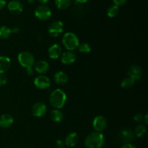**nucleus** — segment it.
Wrapping results in <instances>:
<instances>
[{"label": "nucleus", "instance_id": "f257e3e1", "mask_svg": "<svg viewBox=\"0 0 148 148\" xmlns=\"http://www.w3.org/2000/svg\"><path fill=\"white\" fill-rule=\"evenodd\" d=\"M105 144V137L101 132H93L88 134L85 140L87 148H102Z\"/></svg>", "mask_w": 148, "mask_h": 148}, {"label": "nucleus", "instance_id": "f03ea898", "mask_svg": "<svg viewBox=\"0 0 148 148\" xmlns=\"http://www.w3.org/2000/svg\"><path fill=\"white\" fill-rule=\"evenodd\" d=\"M49 101L52 106L56 109H61L64 106L66 101V95L62 90L56 89L52 91L49 96Z\"/></svg>", "mask_w": 148, "mask_h": 148}, {"label": "nucleus", "instance_id": "7ed1b4c3", "mask_svg": "<svg viewBox=\"0 0 148 148\" xmlns=\"http://www.w3.org/2000/svg\"><path fill=\"white\" fill-rule=\"evenodd\" d=\"M62 43L66 50L73 51L79 46V38L75 33L67 32L62 37Z\"/></svg>", "mask_w": 148, "mask_h": 148}, {"label": "nucleus", "instance_id": "20e7f679", "mask_svg": "<svg viewBox=\"0 0 148 148\" xmlns=\"http://www.w3.org/2000/svg\"><path fill=\"white\" fill-rule=\"evenodd\" d=\"M17 60L19 64L25 69L33 67L36 63L34 56L29 51L20 52L17 56Z\"/></svg>", "mask_w": 148, "mask_h": 148}, {"label": "nucleus", "instance_id": "39448f33", "mask_svg": "<svg viewBox=\"0 0 148 148\" xmlns=\"http://www.w3.org/2000/svg\"><path fill=\"white\" fill-rule=\"evenodd\" d=\"M34 13L35 16L38 20H42V21H47V20H50L52 14L51 10L48 6L44 5V4H42V5L36 7Z\"/></svg>", "mask_w": 148, "mask_h": 148}, {"label": "nucleus", "instance_id": "423d86ee", "mask_svg": "<svg viewBox=\"0 0 148 148\" xmlns=\"http://www.w3.org/2000/svg\"><path fill=\"white\" fill-rule=\"evenodd\" d=\"M64 31V24L62 21H54L51 23L48 28V33L51 37L56 38L60 36Z\"/></svg>", "mask_w": 148, "mask_h": 148}, {"label": "nucleus", "instance_id": "0eeeda50", "mask_svg": "<svg viewBox=\"0 0 148 148\" xmlns=\"http://www.w3.org/2000/svg\"><path fill=\"white\" fill-rule=\"evenodd\" d=\"M34 85L38 89L46 90L50 87L51 80L46 75H40L35 78Z\"/></svg>", "mask_w": 148, "mask_h": 148}, {"label": "nucleus", "instance_id": "6e6552de", "mask_svg": "<svg viewBox=\"0 0 148 148\" xmlns=\"http://www.w3.org/2000/svg\"><path fill=\"white\" fill-rule=\"evenodd\" d=\"M31 112L34 116L40 118L44 116L47 113V107L43 103L37 102L32 106Z\"/></svg>", "mask_w": 148, "mask_h": 148}, {"label": "nucleus", "instance_id": "1a4fd4ad", "mask_svg": "<svg viewBox=\"0 0 148 148\" xmlns=\"http://www.w3.org/2000/svg\"><path fill=\"white\" fill-rule=\"evenodd\" d=\"M107 120L103 116H98L95 117L92 121V127L95 130V132H102L103 130H106L107 127Z\"/></svg>", "mask_w": 148, "mask_h": 148}, {"label": "nucleus", "instance_id": "9d476101", "mask_svg": "<svg viewBox=\"0 0 148 148\" xmlns=\"http://www.w3.org/2000/svg\"><path fill=\"white\" fill-rule=\"evenodd\" d=\"M134 132L130 129H124L121 130L119 134V139L121 143L124 144L126 143H131L134 138Z\"/></svg>", "mask_w": 148, "mask_h": 148}, {"label": "nucleus", "instance_id": "9b49d317", "mask_svg": "<svg viewBox=\"0 0 148 148\" xmlns=\"http://www.w3.org/2000/svg\"><path fill=\"white\" fill-rule=\"evenodd\" d=\"M23 4L19 0H11L7 4V9L13 14H20L23 11Z\"/></svg>", "mask_w": 148, "mask_h": 148}, {"label": "nucleus", "instance_id": "f8f14e48", "mask_svg": "<svg viewBox=\"0 0 148 148\" xmlns=\"http://www.w3.org/2000/svg\"><path fill=\"white\" fill-rule=\"evenodd\" d=\"M61 61L65 65H70L76 61V54L73 51H67L62 53L61 56Z\"/></svg>", "mask_w": 148, "mask_h": 148}, {"label": "nucleus", "instance_id": "ddd939ff", "mask_svg": "<svg viewBox=\"0 0 148 148\" xmlns=\"http://www.w3.org/2000/svg\"><path fill=\"white\" fill-rule=\"evenodd\" d=\"M49 57L51 59H57L61 57L62 54V49L59 44H53L48 50Z\"/></svg>", "mask_w": 148, "mask_h": 148}, {"label": "nucleus", "instance_id": "4468645a", "mask_svg": "<svg viewBox=\"0 0 148 148\" xmlns=\"http://www.w3.org/2000/svg\"><path fill=\"white\" fill-rule=\"evenodd\" d=\"M14 123V119L11 115L4 114L0 116V127L2 129H8Z\"/></svg>", "mask_w": 148, "mask_h": 148}, {"label": "nucleus", "instance_id": "2eb2a0df", "mask_svg": "<svg viewBox=\"0 0 148 148\" xmlns=\"http://www.w3.org/2000/svg\"><path fill=\"white\" fill-rule=\"evenodd\" d=\"M129 77H131L135 80H139L141 79L142 75H143V71H142L141 67L138 65L134 64L131 66L129 69L128 71Z\"/></svg>", "mask_w": 148, "mask_h": 148}, {"label": "nucleus", "instance_id": "dca6fc26", "mask_svg": "<svg viewBox=\"0 0 148 148\" xmlns=\"http://www.w3.org/2000/svg\"><path fill=\"white\" fill-rule=\"evenodd\" d=\"M79 142V136L76 132H71L67 134L64 140L65 145L69 147H73Z\"/></svg>", "mask_w": 148, "mask_h": 148}, {"label": "nucleus", "instance_id": "f3484780", "mask_svg": "<svg viewBox=\"0 0 148 148\" xmlns=\"http://www.w3.org/2000/svg\"><path fill=\"white\" fill-rule=\"evenodd\" d=\"M34 69L38 74H46L49 69V64L47 62L43 60L38 61L34 64Z\"/></svg>", "mask_w": 148, "mask_h": 148}, {"label": "nucleus", "instance_id": "a211bd4d", "mask_svg": "<svg viewBox=\"0 0 148 148\" xmlns=\"http://www.w3.org/2000/svg\"><path fill=\"white\" fill-rule=\"evenodd\" d=\"M67 75L62 71L56 72L53 75V80L58 85H64L68 82Z\"/></svg>", "mask_w": 148, "mask_h": 148}, {"label": "nucleus", "instance_id": "6ab92c4d", "mask_svg": "<svg viewBox=\"0 0 148 148\" xmlns=\"http://www.w3.org/2000/svg\"><path fill=\"white\" fill-rule=\"evenodd\" d=\"M11 66V60L7 56H0V73L4 74Z\"/></svg>", "mask_w": 148, "mask_h": 148}, {"label": "nucleus", "instance_id": "aec40b11", "mask_svg": "<svg viewBox=\"0 0 148 148\" xmlns=\"http://www.w3.org/2000/svg\"><path fill=\"white\" fill-rule=\"evenodd\" d=\"M51 119L55 123H59L63 120L64 119V115L63 113L61 110L59 109H53V111L51 112Z\"/></svg>", "mask_w": 148, "mask_h": 148}, {"label": "nucleus", "instance_id": "412c9836", "mask_svg": "<svg viewBox=\"0 0 148 148\" xmlns=\"http://www.w3.org/2000/svg\"><path fill=\"white\" fill-rule=\"evenodd\" d=\"M136 80L133 79L131 77H127L123 79V80L121 82V87L124 89H130L132 88L135 84Z\"/></svg>", "mask_w": 148, "mask_h": 148}, {"label": "nucleus", "instance_id": "4be33fe9", "mask_svg": "<svg viewBox=\"0 0 148 148\" xmlns=\"http://www.w3.org/2000/svg\"><path fill=\"white\" fill-rule=\"evenodd\" d=\"M11 34V28L6 25L0 26V39H2V40L7 39L10 38Z\"/></svg>", "mask_w": 148, "mask_h": 148}, {"label": "nucleus", "instance_id": "5701e85b", "mask_svg": "<svg viewBox=\"0 0 148 148\" xmlns=\"http://www.w3.org/2000/svg\"><path fill=\"white\" fill-rule=\"evenodd\" d=\"M147 132V127L145 124H140L135 128V130L134 132V136L137 137H142L145 135V134Z\"/></svg>", "mask_w": 148, "mask_h": 148}, {"label": "nucleus", "instance_id": "b1692460", "mask_svg": "<svg viewBox=\"0 0 148 148\" xmlns=\"http://www.w3.org/2000/svg\"><path fill=\"white\" fill-rule=\"evenodd\" d=\"M72 0H55L56 7L60 10H66L70 6Z\"/></svg>", "mask_w": 148, "mask_h": 148}, {"label": "nucleus", "instance_id": "393cba45", "mask_svg": "<svg viewBox=\"0 0 148 148\" xmlns=\"http://www.w3.org/2000/svg\"><path fill=\"white\" fill-rule=\"evenodd\" d=\"M119 12V7L118 6L115 5V4L111 5L107 10V15L111 17V18L116 17L118 15Z\"/></svg>", "mask_w": 148, "mask_h": 148}, {"label": "nucleus", "instance_id": "a878e982", "mask_svg": "<svg viewBox=\"0 0 148 148\" xmlns=\"http://www.w3.org/2000/svg\"><path fill=\"white\" fill-rule=\"evenodd\" d=\"M78 49H79V51L82 53H88L91 51L90 46L88 43H79Z\"/></svg>", "mask_w": 148, "mask_h": 148}, {"label": "nucleus", "instance_id": "bb28decb", "mask_svg": "<svg viewBox=\"0 0 148 148\" xmlns=\"http://www.w3.org/2000/svg\"><path fill=\"white\" fill-rule=\"evenodd\" d=\"M7 82V77L4 74L0 73V86H3Z\"/></svg>", "mask_w": 148, "mask_h": 148}, {"label": "nucleus", "instance_id": "cd10ccee", "mask_svg": "<svg viewBox=\"0 0 148 148\" xmlns=\"http://www.w3.org/2000/svg\"><path fill=\"white\" fill-rule=\"evenodd\" d=\"M143 118H144V116H143L141 114H137L134 115V121H136V122L141 123L143 121Z\"/></svg>", "mask_w": 148, "mask_h": 148}, {"label": "nucleus", "instance_id": "c85d7f7f", "mask_svg": "<svg viewBox=\"0 0 148 148\" xmlns=\"http://www.w3.org/2000/svg\"><path fill=\"white\" fill-rule=\"evenodd\" d=\"M113 1H114L115 5L118 6L119 7L121 6H124L127 3V0H113Z\"/></svg>", "mask_w": 148, "mask_h": 148}, {"label": "nucleus", "instance_id": "c756f323", "mask_svg": "<svg viewBox=\"0 0 148 148\" xmlns=\"http://www.w3.org/2000/svg\"><path fill=\"white\" fill-rule=\"evenodd\" d=\"M56 146H57L58 148H64L65 145L64 141H63V140H59L56 141Z\"/></svg>", "mask_w": 148, "mask_h": 148}, {"label": "nucleus", "instance_id": "7c9ffc66", "mask_svg": "<svg viewBox=\"0 0 148 148\" xmlns=\"http://www.w3.org/2000/svg\"><path fill=\"white\" fill-rule=\"evenodd\" d=\"M121 148H137V147H136L134 145L132 144V143H126V144L123 145Z\"/></svg>", "mask_w": 148, "mask_h": 148}, {"label": "nucleus", "instance_id": "2f4dec72", "mask_svg": "<svg viewBox=\"0 0 148 148\" xmlns=\"http://www.w3.org/2000/svg\"><path fill=\"white\" fill-rule=\"evenodd\" d=\"M6 4H7V1L6 0H0V10H1L5 7Z\"/></svg>", "mask_w": 148, "mask_h": 148}, {"label": "nucleus", "instance_id": "473e14b6", "mask_svg": "<svg viewBox=\"0 0 148 148\" xmlns=\"http://www.w3.org/2000/svg\"><path fill=\"white\" fill-rule=\"evenodd\" d=\"M26 72H27V75H33V73H34V71H33V67L27 68V69H26Z\"/></svg>", "mask_w": 148, "mask_h": 148}, {"label": "nucleus", "instance_id": "72a5a7b5", "mask_svg": "<svg viewBox=\"0 0 148 148\" xmlns=\"http://www.w3.org/2000/svg\"><path fill=\"white\" fill-rule=\"evenodd\" d=\"M20 31V29L17 27H13L12 28H11V32L12 33H17Z\"/></svg>", "mask_w": 148, "mask_h": 148}, {"label": "nucleus", "instance_id": "f704fd0d", "mask_svg": "<svg viewBox=\"0 0 148 148\" xmlns=\"http://www.w3.org/2000/svg\"><path fill=\"white\" fill-rule=\"evenodd\" d=\"M147 116H148V114H146L145 116H144V118H143V121H145V125H147L148 124V120H147Z\"/></svg>", "mask_w": 148, "mask_h": 148}, {"label": "nucleus", "instance_id": "c9c22d12", "mask_svg": "<svg viewBox=\"0 0 148 148\" xmlns=\"http://www.w3.org/2000/svg\"><path fill=\"white\" fill-rule=\"evenodd\" d=\"M49 0H38L39 2L41 3V4H43L48 3V2H49Z\"/></svg>", "mask_w": 148, "mask_h": 148}, {"label": "nucleus", "instance_id": "e433bc0d", "mask_svg": "<svg viewBox=\"0 0 148 148\" xmlns=\"http://www.w3.org/2000/svg\"><path fill=\"white\" fill-rule=\"evenodd\" d=\"M75 1H77V2H79V3H86V2H88L89 0H75Z\"/></svg>", "mask_w": 148, "mask_h": 148}, {"label": "nucleus", "instance_id": "4c0bfd02", "mask_svg": "<svg viewBox=\"0 0 148 148\" xmlns=\"http://www.w3.org/2000/svg\"><path fill=\"white\" fill-rule=\"evenodd\" d=\"M27 1L29 4H33V3L36 2V0H27Z\"/></svg>", "mask_w": 148, "mask_h": 148}, {"label": "nucleus", "instance_id": "58836bf2", "mask_svg": "<svg viewBox=\"0 0 148 148\" xmlns=\"http://www.w3.org/2000/svg\"><path fill=\"white\" fill-rule=\"evenodd\" d=\"M64 148H68V147H64Z\"/></svg>", "mask_w": 148, "mask_h": 148}]
</instances>
